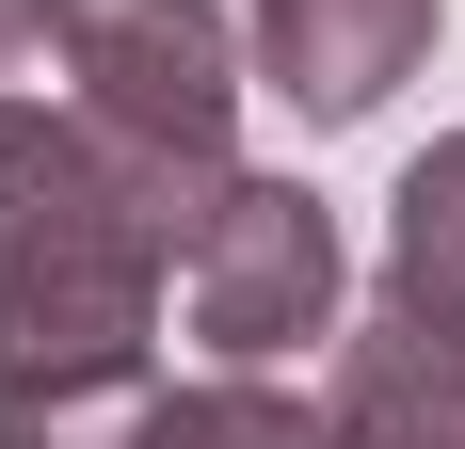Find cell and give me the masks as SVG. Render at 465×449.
<instances>
[{
  "label": "cell",
  "mask_w": 465,
  "mask_h": 449,
  "mask_svg": "<svg viewBox=\"0 0 465 449\" xmlns=\"http://www.w3.org/2000/svg\"><path fill=\"white\" fill-rule=\"evenodd\" d=\"M48 65H64V113H96L144 161H225L257 96L225 0H48Z\"/></svg>",
  "instance_id": "obj_3"
},
{
  "label": "cell",
  "mask_w": 465,
  "mask_h": 449,
  "mask_svg": "<svg viewBox=\"0 0 465 449\" xmlns=\"http://www.w3.org/2000/svg\"><path fill=\"white\" fill-rule=\"evenodd\" d=\"M385 321L465 354V129H433L385 193Z\"/></svg>",
  "instance_id": "obj_6"
},
{
  "label": "cell",
  "mask_w": 465,
  "mask_h": 449,
  "mask_svg": "<svg viewBox=\"0 0 465 449\" xmlns=\"http://www.w3.org/2000/svg\"><path fill=\"white\" fill-rule=\"evenodd\" d=\"M33 48H48V0H0V81H16Z\"/></svg>",
  "instance_id": "obj_9"
},
{
  "label": "cell",
  "mask_w": 465,
  "mask_h": 449,
  "mask_svg": "<svg viewBox=\"0 0 465 449\" xmlns=\"http://www.w3.org/2000/svg\"><path fill=\"white\" fill-rule=\"evenodd\" d=\"M144 449H337L322 402H289L273 369H193L144 402Z\"/></svg>",
  "instance_id": "obj_7"
},
{
  "label": "cell",
  "mask_w": 465,
  "mask_h": 449,
  "mask_svg": "<svg viewBox=\"0 0 465 449\" xmlns=\"http://www.w3.org/2000/svg\"><path fill=\"white\" fill-rule=\"evenodd\" d=\"M225 161H144L96 113L0 81V385H64V369H144L177 305V224Z\"/></svg>",
  "instance_id": "obj_1"
},
{
  "label": "cell",
  "mask_w": 465,
  "mask_h": 449,
  "mask_svg": "<svg viewBox=\"0 0 465 449\" xmlns=\"http://www.w3.org/2000/svg\"><path fill=\"white\" fill-rule=\"evenodd\" d=\"M433 33H450V0H241L257 96H289L305 129H370L433 65Z\"/></svg>",
  "instance_id": "obj_4"
},
{
  "label": "cell",
  "mask_w": 465,
  "mask_h": 449,
  "mask_svg": "<svg viewBox=\"0 0 465 449\" xmlns=\"http://www.w3.org/2000/svg\"><path fill=\"white\" fill-rule=\"evenodd\" d=\"M322 417H337V449H465V354L370 321V337H337Z\"/></svg>",
  "instance_id": "obj_5"
},
{
  "label": "cell",
  "mask_w": 465,
  "mask_h": 449,
  "mask_svg": "<svg viewBox=\"0 0 465 449\" xmlns=\"http://www.w3.org/2000/svg\"><path fill=\"white\" fill-rule=\"evenodd\" d=\"M337 305H353V257H337V209L305 177H257V161H225V177L193 193L177 224V321L209 369H289L322 354Z\"/></svg>",
  "instance_id": "obj_2"
},
{
  "label": "cell",
  "mask_w": 465,
  "mask_h": 449,
  "mask_svg": "<svg viewBox=\"0 0 465 449\" xmlns=\"http://www.w3.org/2000/svg\"><path fill=\"white\" fill-rule=\"evenodd\" d=\"M161 354L144 369H64V385H0V449H144Z\"/></svg>",
  "instance_id": "obj_8"
}]
</instances>
